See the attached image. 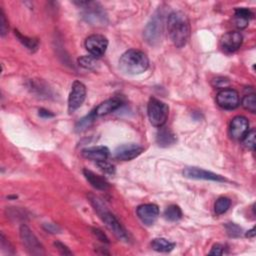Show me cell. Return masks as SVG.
Masks as SVG:
<instances>
[{
	"label": "cell",
	"mask_w": 256,
	"mask_h": 256,
	"mask_svg": "<svg viewBox=\"0 0 256 256\" xmlns=\"http://www.w3.org/2000/svg\"><path fill=\"white\" fill-rule=\"evenodd\" d=\"M167 30L173 44L181 48L190 36V24L188 17L181 11H173L167 18Z\"/></svg>",
	"instance_id": "6da1fadb"
},
{
	"label": "cell",
	"mask_w": 256,
	"mask_h": 256,
	"mask_svg": "<svg viewBox=\"0 0 256 256\" xmlns=\"http://www.w3.org/2000/svg\"><path fill=\"white\" fill-rule=\"evenodd\" d=\"M89 201L94 207L95 211L101 218V220L105 223L106 227L119 239L125 242L129 241V235L125 228L121 225V223L118 221V219L108 210L105 203L100 199L98 196L90 194L89 195Z\"/></svg>",
	"instance_id": "7a4b0ae2"
},
{
	"label": "cell",
	"mask_w": 256,
	"mask_h": 256,
	"mask_svg": "<svg viewBox=\"0 0 256 256\" xmlns=\"http://www.w3.org/2000/svg\"><path fill=\"white\" fill-rule=\"evenodd\" d=\"M149 67V59L140 50L130 49L119 59V68L128 75H138L145 72Z\"/></svg>",
	"instance_id": "3957f363"
},
{
	"label": "cell",
	"mask_w": 256,
	"mask_h": 256,
	"mask_svg": "<svg viewBox=\"0 0 256 256\" xmlns=\"http://www.w3.org/2000/svg\"><path fill=\"white\" fill-rule=\"evenodd\" d=\"M164 28V13L161 9H158L150 18L149 22L144 29V38L146 42L152 46H156L162 39Z\"/></svg>",
	"instance_id": "277c9868"
},
{
	"label": "cell",
	"mask_w": 256,
	"mask_h": 256,
	"mask_svg": "<svg viewBox=\"0 0 256 256\" xmlns=\"http://www.w3.org/2000/svg\"><path fill=\"white\" fill-rule=\"evenodd\" d=\"M147 114L150 123L155 127H162L168 118L169 107L161 100L152 97L147 106Z\"/></svg>",
	"instance_id": "5b68a950"
},
{
	"label": "cell",
	"mask_w": 256,
	"mask_h": 256,
	"mask_svg": "<svg viewBox=\"0 0 256 256\" xmlns=\"http://www.w3.org/2000/svg\"><path fill=\"white\" fill-rule=\"evenodd\" d=\"M19 232H20L21 241H22L23 245L25 246L26 250L28 251V253H30L31 255L45 254L42 244L39 242L37 237L34 235V233L30 230V228L27 225L22 224L20 226Z\"/></svg>",
	"instance_id": "8992f818"
},
{
	"label": "cell",
	"mask_w": 256,
	"mask_h": 256,
	"mask_svg": "<svg viewBox=\"0 0 256 256\" xmlns=\"http://www.w3.org/2000/svg\"><path fill=\"white\" fill-rule=\"evenodd\" d=\"M108 47V40L105 36L100 34L90 35L85 40V48L89 54L95 58L102 57Z\"/></svg>",
	"instance_id": "52a82bcc"
},
{
	"label": "cell",
	"mask_w": 256,
	"mask_h": 256,
	"mask_svg": "<svg viewBox=\"0 0 256 256\" xmlns=\"http://www.w3.org/2000/svg\"><path fill=\"white\" fill-rule=\"evenodd\" d=\"M86 98V87L80 81H74L68 97V111L73 113L84 102Z\"/></svg>",
	"instance_id": "ba28073f"
},
{
	"label": "cell",
	"mask_w": 256,
	"mask_h": 256,
	"mask_svg": "<svg viewBox=\"0 0 256 256\" xmlns=\"http://www.w3.org/2000/svg\"><path fill=\"white\" fill-rule=\"evenodd\" d=\"M217 104L226 110H233L239 106V94L232 88H223L216 95Z\"/></svg>",
	"instance_id": "9c48e42d"
},
{
	"label": "cell",
	"mask_w": 256,
	"mask_h": 256,
	"mask_svg": "<svg viewBox=\"0 0 256 256\" xmlns=\"http://www.w3.org/2000/svg\"><path fill=\"white\" fill-rule=\"evenodd\" d=\"M79 6L83 7L84 13L83 17L90 23H103L105 14L104 11L101 9V7L97 8V3L95 2H90V1H80L76 2Z\"/></svg>",
	"instance_id": "30bf717a"
},
{
	"label": "cell",
	"mask_w": 256,
	"mask_h": 256,
	"mask_svg": "<svg viewBox=\"0 0 256 256\" xmlns=\"http://www.w3.org/2000/svg\"><path fill=\"white\" fill-rule=\"evenodd\" d=\"M183 175L190 179L211 180V181H216V182L226 181V179L223 176L213 173L211 171H207V170L199 168V167H186L183 170Z\"/></svg>",
	"instance_id": "8fae6325"
},
{
	"label": "cell",
	"mask_w": 256,
	"mask_h": 256,
	"mask_svg": "<svg viewBox=\"0 0 256 256\" xmlns=\"http://www.w3.org/2000/svg\"><path fill=\"white\" fill-rule=\"evenodd\" d=\"M143 152V147L135 144V143H128L118 146L114 151V157L118 160L122 161H129L137 156H139Z\"/></svg>",
	"instance_id": "7c38bea8"
},
{
	"label": "cell",
	"mask_w": 256,
	"mask_h": 256,
	"mask_svg": "<svg viewBox=\"0 0 256 256\" xmlns=\"http://www.w3.org/2000/svg\"><path fill=\"white\" fill-rule=\"evenodd\" d=\"M249 131V121L244 116H235L229 126V133L231 138L235 140H242Z\"/></svg>",
	"instance_id": "4fadbf2b"
},
{
	"label": "cell",
	"mask_w": 256,
	"mask_h": 256,
	"mask_svg": "<svg viewBox=\"0 0 256 256\" xmlns=\"http://www.w3.org/2000/svg\"><path fill=\"white\" fill-rule=\"evenodd\" d=\"M137 216L147 226L153 225L159 216V208L155 204H143L136 210Z\"/></svg>",
	"instance_id": "5bb4252c"
},
{
	"label": "cell",
	"mask_w": 256,
	"mask_h": 256,
	"mask_svg": "<svg viewBox=\"0 0 256 256\" xmlns=\"http://www.w3.org/2000/svg\"><path fill=\"white\" fill-rule=\"evenodd\" d=\"M243 42V36L238 31L225 33L221 38V47L225 52L232 53L240 48Z\"/></svg>",
	"instance_id": "9a60e30c"
},
{
	"label": "cell",
	"mask_w": 256,
	"mask_h": 256,
	"mask_svg": "<svg viewBox=\"0 0 256 256\" xmlns=\"http://www.w3.org/2000/svg\"><path fill=\"white\" fill-rule=\"evenodd\" d=\"M81 154L86 159H89L95 162H100V161L107 160V158L109 157L110 151L106 146H92V147H87L83 149Z\"/></svg>",
	"instance_id": "2e32d148"
},
{
	"label": "cell",
	"mask_w": 256,
	"mask_h": 256,
	"mask_svg": "<svg viewBox=\"0 0 256 256\" xmlns=\"http://www.w3.org/2000/svg\"><path fill=\"white\" fill-rule=\"evenodd\" d=\"M123 105V102L120 98L114 97V98H110L105 100L104 102L100 103L95 109V114L96 116H103V115H107L109 113H112L114 111H116L117 109H119L121 106Z\"/></svg>",
	"instance_id": "e0dca14e"
},
{
	"label": "cell",
	"mask_w": 256,
	"mask_h": 256,
	"mask_svg": "<svg viewBox=\"0 0 256 256\" xmlns=\"http://www.w3.org/2000/svg\"><path fill=\"white\" fill-rule=\"evenodd\" d=\"M83 174H84L86 180L95 189L101 190V191H106L107 189H109L110 185H109V183L107 182V180L104 177H102V176H100V175H98V174H96L93 171L88 170V169H84L83 170Z\"/></svg>",
	"instance_id": "ac0fdd59"
},
{
	"label": "cell",
	"mask_w": 256,
	"mask_h": 256,
	"mask_svg": "<svg viewBox=\"0 0 256 256\" xmlns=\"http://www.w3.org/2000/svg\"><path fill=\"white\" fill-rule=\"evenodd\" d=\"M253 18V13L248 8H236L234 13V23L239 29H244L247 27L249 21Z\"/></svg>",
	"instance_id": "d6986e66"
},
{
	"label": "cell",
	"mask_w": 256,
	"mask_h": 256,
	"mask_svg": "<svg viewBox=\"0 0 256 256\" xmlns=\"http://www.w3.org/2000/svg\"><path fill=\"white\" fill-rule=\"evenodd\" d=\"M176 141V137L174 133L167 127H160L156 135V142L161 147H168L174 144Z\"/></svg>",
	"instance_id": "ffe728a7"
},
{
	"label": "cell",
	"mask_w": 256,
	"mask_h": 256,
	"mask_svg": "<svg viewBox=\"0 0 256 256\" xmlns=\"http://www.w3.org/2000/svg\"><path fill=\"white\" fill-rule=\"evenodd\" d=\"M151 247L153 250H155L157 252L167 253L174 249L175 243L170 242L169 240H167L165 238H155L151 242Z\"/></svg>",
	"instance_id": "44dd1931"
},
{
	"label": "cell",
	"mask_w": 256,
	"mask_h": 256,
	"mask_svg": "<svg viewBox=\"0 0 256 256\" xmlns=\"http://www.w3.org/2000/svg\"><path fill=\"white\" fill-rule=\"evenodd\" d=\"M96 114L95 111L92 110L89 114H87L86 116H84L83 118H81L75 125V131L80 133L83 132L85 130H87L88 128L91 127V125L94 123L95 119H96Z\"/></svg>",
	"instance_id": "7402d4cb"
},
{
	"label": "cell",
	"mask_w": 256,
	"mask_h": 256,
	"mask_svg": "<svg viewBox=\"0 0 256 256\" xmlns=\"http://www.w3.org/2000/svg\"><path fill=\"white\" fill-rule=\"evenodd\" d=\"M14 34H15V36L17 37V39L19 40V42H21L28 50H30L31 52H34V51L37 50L39 43H38V41H37L36 39L27 37V36L21 34L18 30H15V31H14Z\"/></svg>",
	"instance_id": "603a6c76"
},
{
	"label": "cell",
	"mask_w": 256,
	"mask_h": 256,
	"mask_svg": "<svg viewBox=\"0 0 256 256\" xmlns=\"http://www.w3.org/2000/svg\"><path fill=\"white\" fill-rule=\"evenodd\" d=\"M164 217L168 221H178L182 217V211L177 205H170L164 211Z\"/></svg>",
	"instance_id": "cb8c5ba5"
},
{
	"label": "cell",
	"mask_w": 256,
	"mask_h": 256,
	"mask_svg": "<svg viewBox=\"0 0 256 256\" xmlns=\"http://www.w3.org/2000/svg\"><path fill=\"white\" fill-rule=\"evenodd\" d=\"M230 205H231V201L229 198L220 197L216 200V202L214 204V211L217 215L224 214L229 209Z\"/></svg>",
	"instance_id": "d4e9b609"
},
{
	"label": "cell",
	"mask_w": 256,
	"mask_h": 256,
	"mask_svg": "<svg viewBox=\"0 0 256 256\" xmlns=\"http://www.w3.org/2000/svg\"><path fill=\"white\" fill-rule=\"evenodd\" d=\"M242 106L250 111L251 113L256 112V99H255V94L254 93H249L245 95L242 99Z\"/></svg>",
	"instance_id": "484cf974"
},
{
	"label": "cell",
	"mask_w": 256,
	"mask_h": 256,
	"mask_svg": "<svg viewBox=\"0 0 256 256\" xmlns=\"http://www.w3.org/2000/svg\"><path fill=\"white\" fill-rule=\"evenodd\" d=\"M78 63L80 66L86 69H94L97 65L96 58L91 55H83L80 58H78Z\"/></svg>",
	"instance_id": "4316f807"
},
{
	"label": "cell",
	"mask_w": 256,
	"mask_h": 256,
	"mask_svg": "<svg viewBox=\"0 0 256 256\" xmlns=\"http://www.w3.org/2000/svg\"><path fill=\"white\" fill-rule=\"evenodd\" d=\"M242 140H243L244 145L248 149L254 151V149H255V130L252 129L251 131H248V133L244 136V138Z\"/></svg>",
	"instance_id": "83f0119b"
},
{
	"label": "cell",
	"mask_w": 256,
	"mask_h": 256,
	"mask_svg": "<svg viewBox=\"0 0 256 256\" xmlns=\"http://www.w3.org/2000/svg\"><path fill=\"white\" fill-rule=\"evenodd\" d=\"M226 232L230 237H239L242 233V229L235 223H227L225 225Z\"/></svg>",
	"instance_id": "f1b7e54d"
},
{
	"label": "cell",
	"mask_w": 256,
	"mask_h": 256,
	"mask_svg": "<svg viewBox=\"0 0 256 256\" xmlns=\"http://www.w3.org/2000/svg\"><path fill=\"white\" fill-rule=\"evenodd\" d=\"M7 32H8V22L5 18V14L3 10L1 9L0 10V34H1L2 37H4Z\"/></svg>",
	"instance_id": "f546056e"
},
{
	"label": "cell",
	"mask_w": 256,
	"mask_h": 256,
	"mask_svg": "<svg viewBox=\"0 0 256 256\" xmlns=\"http://www.w3.org/2000/svg\"><path fill=\"white\" fill-rule=\"evenodd\" d=\"M96 164H97V166H98L102 171H104V172L107 173V174L113 175V174L115 173V167H114V165H112L111 163L107 162L106 160L100 161V162H96Z\"/></svg>",
	"instance_id": "4dcf8cb0"
},
{
	"label": "cell",
	"mask_w": 256,
	"mask_h": 256,
	"mask_svg": "<svg viewBox=\"0 0 256 256\" xmlns=\"http://www.w3.org/2000/svg\"><path fill=\"white\" fill-rule=\"evenodd\" d=\"M54 245H55V247L57 248V250H58L62 255H72V252H71V251L69 250V248H68L66 245H64L63 243H61V242H55Z\"/></svg>",
	"instance_id": "1f68e13d"
},
{
	"label": "cell",
	"mask_w": 256,
	"mask_h": 256,
	"mask_svg": "<svg viewBox=\"0 0 256 256\" xmlns=\"http://www.w3.org/2000/svg\"><path fill=\"white\" fill-rule=\"evenodd\" d=\"M43 228L50 233H58L60 231V227L54 223H45L43 225Z\"/></svg>",
	"instance_id": "d6a6232c"
},
{
	"label": "cell",
	"mask_w": 256,
	"mask_h": 256,
	"mask_svg": "<svg viewBox=\"0 0 256 256\" xmlns=\"http://www.w3.org/2000/svg\"><path fill=\"white\" fill-rule=\"evenodd\" d=\"M224 246L221 245V244H215L211 251L209 252L210 255H223L224 254Z\"/></svg>",
	"instance_id": "836d02e7"
},
{
	"label": "cell",
	"mask_w": 256,
	"mask_h": 256,
	"mask_svg": "<svg viewBox=\"0 0 256 256\" xmlns=\"http://www.w3.org/2000/svg\"><path fill=\"white\" fill-rule=\"evenodd\" d=\"M92 231H93V233L96 235V237H97L100 241L105 242V243H108V242H109L108 238L106 237V235H105L101 230H99V229H97V228H93Z\"/></svg>",
	"instance_id": "e575fe53"
},
{
	"label": "cell",
	"mask_w": 256,
	"mask_h": 256,
	"mask_svg": "<svg viewBox=\"0 0 256 256\" xmlns=\"http://www.w3.org/2000/svg\"><path fill=\"white\" fill-rule=\"evenodd\" d=\"M228 80L226 78H217L215 79V86L216 87H222L224 88L226 85H228Z\"/></svg>",
	"instance_id": "d590c367"
},
{
	"label": "cell",
	"mask_w": 256,
	"mask_h": 256,
	"mask_svg": "<svg viewBox=\"0 0 256 256\" xmlns=\"http://www.w3.org/2000/svg\"><path fill=\"white\" fill-rule=\"evenodd\" d=\"M39 116L42 117V118H50V117H53L54 114L51 113L50 111L44 109V108H41V109L39 110Z\"/></svg>",
	"instance_id": "8d00e7d4"
},
{
	"label": "cell",
	"mask_w": 256,
	"mask_h": 256,
	"mask_svg": "<svg viewBox=\"0 0 256 256\" xmlns=\"http://www.w3.org/2000/svg\"><path fill=\"white\" fill-rule=\"evenodd\" d=\"M246 236L250 237V238H253L255 236V228H251L249 231H247Z\"/></svg>",
	"instance_id": "74e56055"
}]
</instances>
